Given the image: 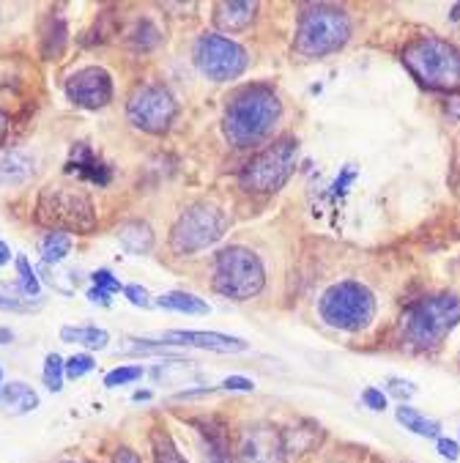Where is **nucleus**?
<instances>
[{
	"mask_svg": "<svg viewBox=\"0 0 460 463\" xmlns=\"http://www.w3.org/2000/svg\"><path fill=\"white\" fill-rule=\"evenodd\" d=\"M283 118V102L268 85H247L225 108L222 135L236 148L260 146Z\"/></svg>",
	"mask_w": 460,
	"mask_h": 463,
	"instance_id": "nucleus-1",
	"label": "nucleus"
},
{
	"mask_svg": "<svg viewBox=\"0 0 460 463\" xmlns=\"http://www.w3.org/2000/svg\"><path fill=\"white\" fill-rule=\"evenodd\" d=\"M457 324H460V297L436 294V297H425L414 302L403 313L400 332L411 348L430 351V348H438Z\"/></svg>",
	"mask_w": 460,
	"mask_h": 463,
	"instance_id": "nucleus-2",
	"label": "nucleus"
},
{
	"mask_svg": "<svg viewBox=\"0 0 460 463\" xmlns=\"http://www.w3.org/2000/svg\"><path fill=\"white\" fill-rule=\"evenodd\" d=\"M403 66L427 90H457L460 88V50L452 42L425 36L403 50Z\"/></svg>",
	"mask_w": 460,
	"mask_h": 463,
	"instance_id": "nucleus-3",
	"label": "nucleus"
},
{
	"mask_svg": "<svg viewBox=\"0 0 460 463\" xmlns=\"http://www.w3.org/2000/svg\"><path fill=\"white\" fill-rule=\"evenodd\" d=\"M299 162V140L296 137H280L268 143L263 151H258L239 173V184L247 193L255 195H271L283 190L288 178L294 175Z\"/></svg>",
	"mask_w": 460,
	"mask_h": 463,
	"instance_id": "nucleus-4",
	"label": "nucleus"
},
{
	"mask_svg": "<svg viewBox=\"0 0 460 463\" xmlns=\"http://www.w3.org/2000/svg\"><path fill=\"white\" fill-rule=\"evenodd\" d=\"M266 286V269L258 252L249 247L233 244L217 252L214 258V291L233 299L247 302L258 297Z\"/></svg>",
	"mask_w": 460,
	"mask_h": 463,
	"instance_id": "nucleus-5",
	"label": "nucleus"
},
{
	"mask_svg": "<svg viewBox=\"0 0 460 463\" xmlns=\"http://www.w3.org/2000/svg\"><path fill=\"white\" fill-rule=\"evenodd\" d=\"M36 220L61 233H94L97 209L88 193L77 187H47L36 203Z\"/></svg>",
	"mask_w": 460,
	"mask_h": 463,
	"instance_id": "nucleus-6",
	"label": "nucleus"
},
{
	"mask_svg": "<svg viewBox=\"0 0 460 463\" xmlns=\"http://www.w3.org/2000/svg\"><path fill=\"white\" fill-rule=\"evenodd\" d=\"M321 318L340 332H364L376 321V297L373 291L356 283V280H343L334 283L324 291L318 302Z\"/></svg>",
	"mask_w": 460,
	"mask_h": 463,
	"instance_id": "nucleus-7",
	"label": "nucleus"
},
{
	"mask_svg": "<svg viewBox=\"0 0 460 463\" xmlns=\"http://www.w3.org/2000/svg\"><path fill=\"white\" fill-rule=\"evenodd\" d=\"M351 39V20L334 6H310L296 25V52L302 58H324L343 50Z\"/></svg>",
	"mask_w": 460,
	"mask_h": 463,
	"instance_id": "nucleus-8",
	"label": "nucleus"
},
{
	"mask_svg": "<svg viewBox=\"0 0 460 463\" xmlns=\"http://www.w3.org/2000/svg\"><path fill=\"white\" fill-rule=\"evenodd\" d=\"M225 231H228L225 212L214 203L201 201L178 214V220L170 231V247L175 255H195V252L217 244L225 236Z\"/></svg>",
	"mask_w": 460,
	"mask_h": 463,
	"instance_id": "nucleus-9",
	"label": "nucleus"
},
{
	"mask_svg": "<svg viewBox=\"0 0 460 463\" xmlns=\"http://www.w3.org/2000/svg\"><path fill=\"white\" fill-rule=\"evenodd\" d=\"M192 61H195V69L211 82L239 80L249 66L247 50L239 42L222 36V33L198 36V42L192 47Z\"/></svg>",
	"mask_w": 460,
	"mask_h": 463,
	"instance_id": "nucleus-10",
	"label": "nucleus"
},
{
	"mask_svg": "<svg viewBox=\"0 0 460 463\" xmlns=\"http://www.w3.org/2000/svg\"><path fill=\"white\" fill-rule=\"evenodd\" d=\"M178 116V102L170 94V88L146 82L132 90L127 102V118L135 129L146 135H164Z\"/></svg>",
	"mask_w": 460,
	"mask_h": 463,
	"instance_id": "nucleus-11",
	"label": "nucleus"
},
{
	"mask_svg": "<svg viewBox=\"0 0 460 463\" xmlns=\"http://www.w3.org/2000/svg\"><path fill=\"white\" fill-rule=\"evenodd\" d=\"M66 97L71 105L82 110H102L113 102V74L105 66H82L69 74L66 80Z\"/></svg>",
	"mask_w": 460,
	"mask_h": 463,
	"instance_id": "nucleus-12",
	"label": "nucleus"
},
{
	"mask_svg": "<svg viewBox=\"0 0 460 463\" xmlns=\"http://www.w3.org/2000/svg\"><path fill=\"white\" fill-rule=\"evenodd\" d=\"M164 343L203 348L211 354H244V351H249V343L244 337L222 335V332H195V329H173L164 335Z\"/></svg>",
	"mask_w": 460,
	"mask_h": 463,
	"instance_id": "nucleus-13",
	"label": "nucleus"
},
{
	"mask_svg": "<svg viewBox=\"0 0 460 463\" xmlns=\"http://www.w3.org/2000/svg\"><path fill=\"white\" fill-rule=\"evenodd\" d=\"M66 173L69 175H77L82 181L97 184V187H108V184L113 181V170L94 151H90L88 143H77L71 148V156L66 162Z\"/></svg>",
	"mask_w": 460,
	"mask_h": 463,
	"instance_id": "nucleus-14",
	"label": "nucleus"
},
{
	"mask_svg": "<svg viewBox=\"0 0 460 463\" xmlns=\"http://www.w3.org/2000/svg\"><path fill=\"white\" fill-rule=\"evenodd\" d=\"M239 455H241V463H280L283 441L271 428H258L244 436Z\"/></svg>",
	"mask_w": 460,
	"mask_h": 463,
	"instance_id": "nucleus-15",
	"label": "nucleus"
},
{
	"mask_svg": "<svg viewBox=\"0 0 460 463\" xmlns=\"http://www.w3.org/2000/svg\"><path fill=\"white\" fill-rule=\"evenodd\" d=\"M255 12L258 4H249V0H222L214 6V23L225 33H241L252 25Z\"/></svg>",
	"mask_w": 460,
	"mask_h": 463,
	"instance_id": "nucleus-16",
	"label": "nucleus"
},
{
	"mask_svg": "<svg viewBox=\"0 0 460 463\" xmlns=\"http://www.w3.org/2000/svg\"><path fill=\"white\" fill-rule=\"evenodd\" d=\"M33 156L23 148H9L0 154V187H23L33 175Z\"/></svg>",
	"mask_w": 460,
	"mask_h": 463,
	"instance_id": "nucleus-17",
	"label": "nucleus"
},
{
	"mask_svg": "<svg viewBox=\"0 0 460 463\" xmlns=\"http://www.w3.org/2000/svg\"><path fill=\"white\" fill-rule=\"evenodd\" d=\"M0 406L9 414H28L39 406V395L25 382H9L6 387H0Z\"/></svg>",
	"mask_w": 460,
	"mask_h": 463,
	"instance_id": "nucleus-18",
	"label": "nucleus"
},
{
	"mask_svg": "<svg viewBox=\"0 0 460 463\" xmlns=\"http://www.w3.org/2000/svg\"><path fill=\"white\" fill-rule=\"evenodd\" d=\"M156 307L162 310H173V313H183V316H209L211 307L206 299L195 297V294H187V291H167L162 297L154 299Z\"/></svg>",
	"mask_w": 460,
	"mask_h": 463,
	"instance_id": "nucleus-19",
	"label": "nucleus"
},
{
	"mask_svg": "<svg viewBox=\"0 0 460 463\" xmlns=\"http://www.w3.org/2000/svg\"><path fill=\"white\" fill-rule=\"evenodd\" d=\"M118 241L124 244L127 252L132 255H146L154 250V231L143 220H129L118 228Z\"/></svg>",
	"mask_w": 460,
	"mask_h": 463,
	"instance_id": "nucleus-20",
	"label": "nucleus"
},
{
	"mask_svg": "<svg viewBox=\"0 0 460 463\" xmlns=\"http://www.w3.org/2000/svg\"><path fill=\"white\" fill-rule=\"evenodd\" d=\"M61 340L69 345H82L88 351H102L110 343V332L99 326H63Z\"/></svg>",
	"mask_w": 460,
	"mask_h": 463,
	"instance_id": "nucleus-21",
	"label": "nucleus"
},
{
	"mask_svg": "<svg viewBox=\"0 0 460 463\" xmlns=\"http://www.w3.org/2000/svg\"><path fill=\"white\" fill-rule=\"evenodd\" d=\"M398 422H400L406 430H411V433H417V436H425V439H438V433H441V425H438L436 420H427L419 409L406 406V403L398 406Z\"/></svg>",
	"mask_w": 460,
	"mask_h": 463,
	"instance_id": "nucleus-22",
	"label": "nucleus"
},
{
	"mask_svg": "<svg viewBox=\"0 0 460 463\" xmlns=\"http://www.w3.org/2000/svg\"><path fill=\"white\" fill-rule=\"evenodd\" d=\"M201 436H203V444H201V458H203V463H233L230 460V449H228V441H225V436L220 433V428H214V425H206L203 430H201Z\"/></svg>",
	"mask_w": 460,
	"mask_h": 463,
	"instance_id": "nucleus-23",
	"label": "nucleus"
},
{
	"mask_svg": "<svg viewBox=\"0 0 460 463\" xmlns=\"http://www.w3.org/2000/svg\"><path fill=\"white\" fill-rule=\"evenodd\" d=\"M39 252H42V260L47 266H58L66 260V255L71 252V236L69 233H61V231H50L42 241H39Z\"/></svg>",
	"mask_w": 460,
	"mask_h": 463,
	"instance_id": "nucleus-24",
	"label": "nucleus"
},
{
	"mask_svg": "<svg viewBox=\"0 0 460 463\" xmlns=\"http://www.w3.org/2000/svg\"><path fill=\"white\" fill-rule=\"evenodd\" d=\"M151 449H154V463H187V458L175 447L173 436L162 428L151 433Z\"/></svg>",
	"mask_w": 460,
	"mask_h": 463,
	"instance_id": "nucleus-25",
	"label": "nucleus"
},
{
	"mask_svg": "<svg viewBox=\"0 0 460 463\" xmlns=\"http://www.w3.org/2000/svg\"><path fill=\"white\" fill-rule=\"evenodd\" d=\"M42 379H44V387H47L50 392H61V390H63V382H66V362H63L61 354H47Z\"/></svg>",
	"mask_w": 460,
	"mask_h": 463,
	"instance_id": "nucleus-26",
	"label": "nucleus"
},
{
	"mask_svg": "<svg viewBox=\"0 0 460 463\" xmlns=\"http://www.w3.org/2000/svg\"><path fill=\"white\" fill-rule=\"evenodd\" d=\"M146 370L140 364H121L116 370H110V373L105 376V387L108 390H116V387H127V384H135L143 379Z\"/></svg>",
	"mask_w": 460,
	"mask_h": 463,
	"instance_id": "nucleus-27",
	"label": "nucleus"
},
{
	"mask_svg": "<svg viewBox=\"0 0 460 463\" xmlns=\"http://www.w3.org/2000/svg\"><path fill=\"white\" fill-rule=\"evenodd\" d=\"M17 271H20V291H23V297H36L39 299V294H42V283H39V277H36V271H33V266H31V260L25 258V255H17Z\"/></svg>",
	"mask_w": 460,
	"mask_h": 463,
	"instance_id": "nucleus-28",
	"label": "nucleus"
},
{
	"mask_svg": "<svg viewBox=\"0 0 460 463\" xmlns=\"http://www.w3.org/2000/svg\"><path fill=\"white\" fill-rule=\"evenodd\" d=\"M66 47V23L63 20H52V28L44 36V55L47 58H58Z\"/></svg>",
	"mask_w": 460,
	"mask_h": 463,
	"instance_id": "nucleus-29",
	"label": "nucleus"
},
{
	"mask_svg": "<svg viewBox=\"0 0 460 463\" xmlns=\"http://www.w3.org/2000/svg\"><path fill=\"white\" fill-rule=\"evenodd\" d=\"M97 367V362H94V356L90 354H74L71 359H66V379H82V376H88L90 370Z\"/></svg>",
	"mask_w": 460,
	"mask_h": 463,
	"instance_id": "nucleus-30",
	"label": "nucleus"
},
{
	"mask_svg": "<svg viewBox=\"0 0 460 463\" xmlns=\"http://www.w3.org/2000/svg\"><path fill=\"white\" fill-rule=\"evenodd\" d=\"M42 307V299L39 302H33V299H17V297H9V294H4L0 291V310H12V313H33V310H39Z\"/></svg>",
	"mask_w": 460,
	"mask_h": 463,
	"instance_id": "nucleus-31",
	"label": "nucleus"
},
{
	"mask_svg": "<svg viewBox=\"0 0 460 463\" xmlns=\"http://www.w3.org/2000/svg\"><path fill=\"white\" fill-rule=\"evenodd\" d=\"M90 277H94V288H99V291H108L110 297H113V294H118V291H124L121 280H116L113 271H108V269H99V271H94Z\"/></svg>",
	"mask_w": 460,
	"mask_h": 463,
	"instance_id": "nucleus-32",
	"label": "nucleus"
},
{
	"mask_svg": "<svg viewBox=\"0 0 460 463\" xmlns=\"http://www.w3.org/2000/svg\"><path fill=\"white\" fill-rule=\"evenodd\" d=\"M124 297H127L135 307H143V310L154 307V299H151V294H148L143 286H124Z\"/></svg>",
	"mask_w": 460,
	"mask_h": 463,
	"instance_id": "nucleus-33",
	"label": "nucleus"
},
{
	"mask_svg": "<svg viewBox=\"0 0 460 463\" xmlns=\"http://www.w3.org/2000/svg\"><path fill=\"white\" fill-rule=\"evenodd\" d=\"M361 401H364L367 409H373V411H384V409H387V392H381V390H376V387H367V390L361 392Z\"/></svg>",
	"mask_w": 460,
	"mask_h": 463,
	"instance_id": "nucleus-34",
	"label": "nucleus"
},
{
	"mask_svg": "<svg viewBox=\"0 0 460 463\" xmlns=\"http://www.w3.org/2000/svg\"><path fill=\"white\" fill-rule=\"evenodd\" d=\"M390 392L400 401H408L417 395V387L411 382H403V379H390Z\"/></svg>",
	"mask_w": 460,
	"mask_h": 463,
	"instance_id": "nucleus-35",
	"label": "nucleus"
},
{
	"mask_svg": "<svg viewBox=\"0 0 460 463\" xmlns=\"http://www.w3.org/2000/svg\"><path fill=\"white\" fill-rule=\"evenodd\" d=\"M220 387L228 390V392H252V390H255V384H252L249 379H244V376H230V379H225Z\"/></svg>",
	"mask_w": 460,
	"mask_h": 463,
	"instance_id": "nucleus-36",
	"label": "nucleus"
},
{
	"mask_svg": "<svg viewBox=\"0 0 460 463\" xmlns=\"http://www.w3.org/2000/svg\"><path fill=\"white\" fill-rule=\"evenodd\" d=\"M436 447H438V455H441V458H446V460H457V455H460V444H457V441H452V439L438 436Z\"/></svg>",
	"mask_w": 460,
	"mask_h": 463,
	"instance_id": "nucleus-37",
	"label": "nucleus"
},
{
	"mask_svg": "<svg viewBox=\"0 0 460 463\" xmlns=\"http://www.w3.org/2000/svg\"><path fill=\"white\" fill-rule=\"evenodd\" d=\"M113 463H143V458H140L135 449H129V447H121V449L116 452Z\"/></svg>",
	"mask_w": 460,
	"mask_h": 463,
	"instance_id": "nucleus-38",
	"label": "nucleus"
},
{
	"mask_svg": "<svg viewBox=\"0 0 460 463\" xmlns=\"http://www.w3.org/2000/svg\"><path fill=\"white\" fill-rule=\"evenodd\" d=\"M88 299L94 305H102V307H110V294L108 291H99V288H90L88 291Z\"/></svg>",
	"mask_w": 460,
	"mask_h": 463,
	"instance_id": "nucleus-39",
	"label": "nucleus"
},
{
	"mask_svg": "<svg viewBox=\"0 0 460 463\" xmlns=\"http://www.w3.org/2000/svg\"><path fill=\"white\" fill-rule=\"evenodd\" d=\"M6 135H9V116H6L4 110H0V146H4Z\"/></svg>",
	"mask_w": 460,
	"mask_h": 463,
	"instance_id": "nucleus-40",
	"label": "nucleus"
},
{
	"mask_svg": "<svg viewBox=\"0 0 460 463\" xmlns=\"http://www.w3.org/2000/svg\"><path fill=\"white\" fill-rule=\"evenodd\" d=\"M6 263H12V250L6 241H0V266H6Z\"/></svg>",
	"mask_w": 460,
	"mask_h": 463,
	"instance_id": "nucleus-41",
	"label": "nucleus"
},
{
	"mask_svg": "<svg viewBox=\"0 0 460 463\" xmlns=\"http://www.w3.org/2000/svg\"><path fill=\"white\" fill-rule=\"evenodd\" d=\"M12 340H14V332L0 326V345H6V343H12Z\"/></svg>",
	"mask_w": 460,
	"mask_h": 463,
	"instance_id": "nucleus-42",
	"label": "nucleus"
},
{
	"mask_svg": "<svg viewBox=\"0 0 460 463\" xmlns=\"http://www.w3.org/2000/svg\"><path fill=\"white\" fill-rule=\"evenodd\" d=\"M132 398H135V401H148V398H151V392H148V390H146V392H135Z\"/></svg>",
	"mask_w": 460,
	"mask_h": 463,
	"instance_id": "nucleus-43",
	"label": "nucleus"
},
{
	"mask_svg": "<svg viewBox=\"0 0 460 463\" xmlns=\"http://www.w3.org/2000/svg\"><path fill=\"white\" fill-rule=\"evenodd\" d=\"M449 17H452V20H460V4L452 6V14H449Z\"/></svg>",
	"mask_w": 460,
	"mask_h": 463,
	"instance_id": "nucleus-44",
	"label": "nucleus"
},
{
	"mask_svg": "<svg viewBox=\"0 0 460 463\" xmlns=\"http://www.w3.org/2000/svg\"><path fill=\"white\" fill-rule=\"evenodd\" d=\"M69 463H77V460H69Z\"/></svg>",
	"mask_w": 460,
	"mask_h": 463,
	"instance_id": "nucleus-45",
	"label": "nucleus"
},
{
	"mask_svg": "<svg viewBox=\"0 0 460 463\" xmlns=\"http://www.w3.org/2000/svg\"><path fill=\"white\" fill-rule=\"evenodd\" d=\"M0 379H4V373H0Z\"/></svg>",
	"mask_w": 460,
	"mask_h": 463,
	"instance_id": "nucleus-46",
	"label": "nucleus"
}]
</instances>
